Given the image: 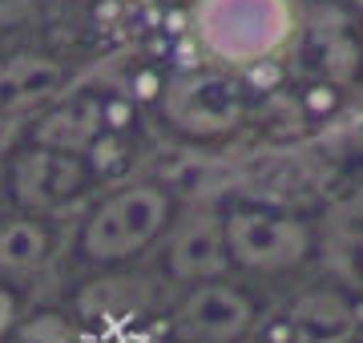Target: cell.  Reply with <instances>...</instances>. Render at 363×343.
Listing matches in <instances>:
<instances>
[{
    "label": "cell",
    "instance_id": "obj_9",
    "mask_svg": "<svg viewBox=\"0 0 363 343\" xmlns=\"http://www.w3.org/2000/svg\"><path fill=\"white\" fill-rule=\"evenodd\" d=\"M230 242H226V223L218 218H194L190 226H182L166 251V266L174 279L186 283H202V279H218L230 266Z\"/></svg>",
    "mask_w": 363,
    "mask_h": 343
},
{
    "label": "cell",
    "instance_id": "obj_1",
    "mask_svg": "<svg viewBox=\"0 0 363 343\" xmlns=\"http://www.w3.org/2000/svg\"><path fill=\"white\" fill-rule=\"evenodd\" d=\"M194 37L214 61L259 65L295 37L291 0H198Z\"/></svg>",
    "mask_w": 363,
    "mask_h": 343
},
{
    "label": "cell",
    "instance_id": "obj_3",
    "mask_svg": "<svg viewBox=\"0 0 363 343\" xmlns=\"http://www.w3.org/2000/svg\"><path fill=\"white\" fill-rule=\"evenodd\" d=\"M162 113L190 137H222L247 118V89L218 69H186L166 81Z\"/></svg>",
    "mask_w": 363,
    "mask_h": 343
},
{
    "label": "cell",
    "instance_id": "obj_7",
    "mask_svg": "<svg viewBox=\"0 0 363 343\" xmlns=\"http://www.w3.org/2000/svg\"><path fill=\"white\" fill-rule=\"evenodd\" d=\"M286 343H351L359 331V315L343 291L335 287H315L283 319Z\"/></svg>",
    "mask_w": 363,
    "mask_h": 343
},
{
    "label": "cell",
    "instance_id": "obj_11",
    "mask_svg": "<svg viewBox=\"0 0 363 343\" xmlns=\"http://www.w3.org/2000/svg\"><path fill=\"white\" fill-rule=\"evenodd\" d=\"M52 238L37 218H0V271H28L49 259Z\"/></svg>",
    "mask_w": 363,
    "mask_h": 343
},
{
    "label": "cell",
    "instance_id": "obj_2",
    "mask_svg": "<svg viewBox=\"0 0 363 343\" xmlns=\"http://www.w3.org/2000/svg\"><path fill=\"white\" fill-rule=\"evenodd\" d=\"M169 210H174L169 194L154 182L117 190L81 226V238H77L81 259H89V263H125L166 230Z\"/></svg>",
    "mask_w": 363,
    "mask_h": 343
},
{
    "label": "cell",
    "instance_id": "obj_14",
    "mask_svg": "<svg viewBox=\"0 0 363 343\" xmlns=\"http://www.w3.org/2000/svg\"><path fill=\"white\" fill-rule=\"evenodd\" d=\"M355 4H359V9H363V0H355Z\"/></svg>",
    "mask_w": 363,
    "mask_h": 343
},
{
    "label": "cell",
    "instance_id": "obj_12",
    "mask_svg": "<svg viewBox=\"0 0 363 343\" xmlns=\"http://www.w3.org/2000/svg\"><path fill=\"white\" fill-rule=\"evenodd\" d=\"M16 319V299H13V291H4L0 287V335L9 331V323Z\"/></svg>",
    "mask_w": 363,
    "mask_h": 343
},
{
    "label": "cell",
    "instance_id": "obj_8",
    "mask_svg": "<svg viewBox=\"0 0 363 343\" xmlns=\"http://www.w3.org/2000/svg\"><path fill=\"white\" fill-rule=\"evenodd\" d=\"M109 125V106L97 89H81L65 101L45 113V118L33 125V142L37 145H52V150H73V154H85L97 145V137Z\"/></svg>",
    "mask_w": 363,
    "mask_h": 343
},
{
    "label": "cell",
    "instance_id": "obj_13",
    "mask_svg": "<svg viewBox=\"0 0 363 343\" xmlns=\"http://www.w3.org/2000/svg\"><path fill=\"white\" fill-rule=\"evenodd\" d=\"M4 186H9V170L0 166V194H4Z\"/></svg>",
    "mask_w": 363,
    "mask_h": 343
},
{
    "label": "cell",
    "instance_id": "obj_6",
    "mask_svg": "<svg viewBox=\"0 0 363 343\" xmlns=\"http://www.w3.org/2000/svg\"><path fill=\"white\" fill-rule=\"evenodd\" d=\"M255 323V303L247 291L202 279L169 315V331L178 343H238Z\"/></svg>",
    "mask_w": 363,
    "mask_h": 343
},
{
    "label": "cell",
    "instance_id": "obj_4",
    "mask_svg": "<svg viewBox=\"0 0 363 343\" xmlns=\"http://www.w3.org/2000/svg\"><path fill=\"white\" fill-rule=\"evenodd\" d=\"M222 223H226L230 259L247 271H262V275L307 263V254L315 247L311 226L295 214L262 210V206H234Z\"/></svg>",
    "mask_w": 363,
    "mask_h": 343
},
{
    "label": "cell",
    "instance_id": "obj_10",
    "mask_svg": "<svg viewBox=\"0 0 363 343\" xmlns=\"http://www.w3.org/2000/svg\"><path fill=\"white\" fill-rule=\"evenodd\" d=\"M65 85V69L45 53H13L0 57V118L49 101Z\"/></svg>",
    "mask_w": 363,
    "mask_h": 343
},
{
    "label": "cell",
    "instance_id": "obj_5",
    "mask_svg": "<svg viewBox=\"0 0 363 343\" xmlns=\"http://www.w3.org/2000/svg\"><path fill=\"white\" fill-rule=\"evenodd\" d=\"M89 174V162L81 154L33 142L9 162V194L25 210H57V206L85 194Z\"/></svg>",
    "mask_w": 363,
    "mask_h": 343
}]
</instances>
